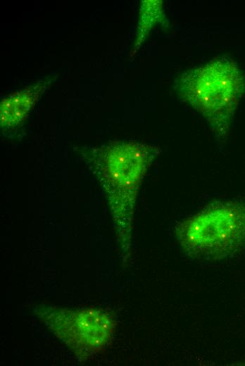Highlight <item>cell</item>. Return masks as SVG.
I'll return each mask as SVG.
<instances>
[{"mask_svg": "<svg viewBox=\"0 0 245 366\" xmlns=\"http://www.w3.org/2000/svg\"><path fill=\"white\" fill-rule=\"evenodd\" d=\"M188 255L217 260L245 249V201L213 202L175 227Z\"/></svg>", "mask_w": 245, "mask_h": 366, "instance_id": "6da1fadb", "label": "cell"}, {"mask_svg": "<svg viewBox=\"0 0 245 366\" xmlns=\"http://www.w3.org/2000/svg\"><path fill=\"white\" fill-rule=\"evenodd\" d=\"M243 87L238 67L224 58L186 71L177 86L181 99L206 118L219 139L228 132Z\"/></svg>", "mask_w": 245, "mask_h": 366, "instance_id": "7a4b0ae2", "label": "cell"}, {"mask_svg": "<svg viewBox=\"0 0 245 366\" xmlns=\"http://www.w3.org/2000/svg\"><path fill=\"white\" fill-rule=\"evenodd\" d=\"M159 149L134 141H118L103 153L110 194L121 216L131 213L142 181Z\"/></svg>", "mask_w": 245, "mask_h": 366, "instance_id": "3957f363", "label": "cell"}, {"mask_svg": "<svg viewBox=\"0 0 245 366\" xmlns=\"http://www.w3.org/2000/svg\"><path fill=\"white\" fill-rule=\"evenodd\" d=\"M115 327V321L108 315L87 310L70 320L68 336L76 347L96 351L110 342Z\"/></svg>", "mask_w": 245, "mask_h": 366, "instance_id": "277c9868", "label": "cell"}, {"mask_svg": "<svg viewBox=\"0 0 245 366\" xmlns=\"http://www.w3.org/2000/svg\"><path fill=\"white\" fill-rule=\"evenodd\" d=\"M49 83L42 80L4 97L1 102V127L11 128L23 121Z\"/></svg>", "mask_w": 245, "mask_h": 366, "instance_id": "5b68a950", "label": "cell"}]
</instances>
